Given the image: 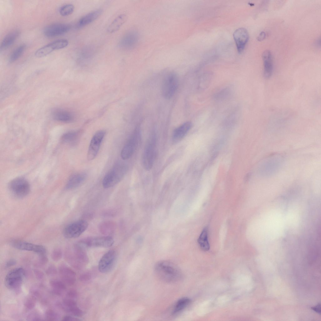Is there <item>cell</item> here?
<instances>
[{
    "label": "cell",
    "mask_w": 321,
    "mask_h": 321,
    "mask_svg": "<svg viewBox=\"0 0 321 321\" xmlns=\"http://www.w3.org/2000/svg\"><path fill=\"white\" fill-rule=\"evenodd\" d=\"M157 276L162 281L167 282H174L182 278V272L173 263L167 261L158 262L155 267Z\"/></svg>",
    "instance_id": "1"
},
{
    "label": "cell",
    "mask_w": 321,
    "mask_h": 321,
    "mask_svg": "<svg viewBox=\"0 0 321 321\" xmlns=\"http://www.w3.org/2000/svg\"><path fill=\"white\" fill-rule=\"evenodd\" d=\"M156 154V137L153 132L147 141L143 154L142 165L145 170L149 171L152 168Z\"/></svg>",
    "instance_id": "2"
},
{
    "label": "cell",
    "mask_w": 321,
    "mask_h": 321,
    "mask_svg": "<svg viewBox=\"0 0 321 321\" xmlns=\"http://www.w3.org/2000/svg\"><path fill=\"white\" fill-rule=\"evenodd\" d=\"M127 170V167L120 163L116 164L106 174L103 181L104 188H108L114 186L123 177Z\"/></svg>",
    "instance_id": "3"
},
{
    "label": "cell",
    "mask_w": 321,
    "mask_h": 321,
    "mask_svg": "<svg viewBox=\"0 0 321 321\" xmlns=\"http://www.w3.org/2000/svg\"><path fill=\"white\" fill-rule=\"evenodd\" d=\"M25 275L24 269L18 267L10 270L4 279L5 286L11 290H17L21 286Z\"/></svg>",
    "instance_id": "4"
},
{
    "label": "cell",
    "mask_w": 321,
    "mask_h": 321,
    "mask_svg": "<svg viewBox=\"0 0 321 321\" xmlns=\"http://www.w3.org/2000/svg\"><path fill=\"white\" fill-rule=\"evenodd\" d=\"M141 138L140 129L137 127L121 150L120 155L123 160H127L131 156L139 144Z\"/></svg>",
    "instance_id": "5"
},
{
    "label": "cell",
    "mask_w": 321,
    "mask_h": 321,
    "mask_svg": "<svg viewBox=\"0 0 321 321\" xmlns=\"http://www.w3.org/2000/svg\"><path fill=\"white\" fill-rule=\"evenodd\" d=\"M178 79L176 74L171 72L164 78L161 86V92L163 97L171 98L175 94L178 87Z\"/></svg>",
    "instance_id": "6"
},
{
    "label": "cell",
    "mask_w": 321,
    "mask_h": 321,
    "mask_svg": "<svg viewBox=\"0 0 321 321\" xmlns=\"http://www.w3.org/2000/svg\"><path fill=\"white\" fill-rule=\"evenodd\" d=\"M9 188L15 197L22 198L27 196L30 190V186L25 179L18 178L12 181L9 184Z\"/></svg>",
    "instance_id": "7"
},
{
    "label": "cell",
    "mask_w": 321,
    "mask_h": 321,
    "mask_svg": "<svg viewBox=\"0 0 321 321\" xmlns=\"http://www.w3.org/2000/svg\"><path fill=\"white\" fill-rule=\"evenodd\" d=\"M88 224L84 220L74 222L67 225L63 231L64 236L67 239L78 237L87 229Z\"/></svg>",
    "instance_id": "8"
},
{
    "label": "cell",
    "mask_w": 321,
    "mask_h": 321,
    "mask_svg": "<svg viewBox=\"0 0 321 321\" xmlns=\"http://www.w3.org/2000/svg\"><path fill=\"white\" fill-rule=\"evenodd\" d=\"M117 255L114 250H110L105 253L100 260L98 264L99 271L103 273L110 272L116 264Z\"/></svg>",
    "instance_id": "9"
},
{
    "label": "cell",
    "mask_w": 321,
    "mask_h": 321,
    "mask_svg": "<svg viewBox=\"0 0 321 321\" xmlns=\"http://www.w3.org/2000/svg\"><path fill=\"white\" fill-rule=\"evenodd\" d=\"M114 242L113 239L109 236H103L87 238L81 240L79 243L88 247H109Z\"/></svg>",
    "instance_id": "10"
},
{
    "label": "cell",
    "mask_w": 321,
    "mask_h": 321,
    "mask_svg": "<svg viewBox=\"0 0 321 321\" xmlns=\"http://www.w3.org/2000/svg\"><path fill=\"white\" fill-rule=\"evenodd\" d=\"M105 134L103 130H100L94 134L91 141L87 154L88 160L94 159L98 153L101 143Z\"/></svg>",
    "instance_id": "11"
},
{
    "label": "cell",
    "mask_w": 321,
    "mask_h": 321,
    "mask_svg": "<svg viewBox=\"0 0 321 321\" xmlns=\"http://www.w3.org/2000/svg\"><path fill=\"white\" fill-rule=\"evenodd\" d=\"M71 28V26L68 24L54 23L46 26L44 29L43 33L47 37H55L67 33Z\"/></svg>",
    "instance_id": "12"
},
{
    "label": "cell",
    "mask_w": 321,
    "mask_h": 321,
    "mask_svg": "<svg viewBox=\"0 0 321 321\" xmlns=\"http://www.w3.org/2000/svg\"><path fill=\"white\" fill-rule=\"evenodd\" d=\"M14 248L21 250L33 251L40 255H45L46 250L44 247L20 240H14L11 242Z\"/></svg>",
    "instance_id": "13"
},
{
    "label": "cell",
    "mask_w": 321,
    "mask_h": 321,
    "mask_svg": "<svg viewBox=\"0 0 321 321\" xmlns=\"http://www.w3.org/2000/svg\"><path fill=\"white\" fill-rule=\"evenodd\" d=\"M233 35L238 51L240 53L244 50L248 41V32L245 28H240L234 31Z\"/></svg>",
    "instance_id": "14"
},
{
    "label": "cell",
    "mask_w": 321,
    "mask_h": 321,
    "mask_svg": "<svg viewBox=\"0 0 321 321\" xmlns=\"http://www.w3.org/2000/svg\"><path fill=\"white\" fill-rule=\"evenodd\" d=\"M139 40V35L134 31H129L121 39L119 46L122 48L130 50L135 47Z\"/></svg>",
    "instance_id": "15"
},
{
    "label": "cell",
    "mask_w": 321,
    "mask_h": 321,
    "mask_svg": "<svg viewBox=\"0 0 321 321\" xmlns=\"http://www.w3.org/2000/svg\"><path fill=\"white\" fill-rule=\"evenodd\" d=\"M59 271L62 282L65 284L71 286L75 283L76 274L70 267L66 264H61L59 267Z\"/></svg>",
    "instance_id": "16"
},
{
    "label": "cell",
    "mask_w": 321,
    "mask_h": 321,
    "mask_svg": "<svg viewBox=\"0 0 321 321\" xmlns=\"http://www.w3.org/2000/svg\"><path fill=\"white\" fill-rule=\"evenodd\" d=\"M192 126V123L187 121L182 124L173 131L172 137L173 143H176L181 141L186 135Z\"/></svg>",
    "instance_id": "17"
},
{
    "label": "cell",
    "mask_w": 321,
    "mask_h": 321,
    "mask_svg": "<svg viewBox=\"0 0 321 321\" xmlns=\"http://www.w3.org/2000/svg\"><path fill=\"white\" fill-rule=\"evenodd\" d=\"M262 57L264 64V74L265 77L269 78L271 76L273 68L272 55L271 52L267 50L263 53Z\"/></svg>",
    "instance_id": "18"
},
{
    "label": "cell",
    "mask_w": 321,
    "mask_h": 321,
    "mask_svg": "<svg viewBox=\"0 0 321 321\" xmlns=\"http://www.w3.org/2000/svg\"><path fill=\"white\" fill-rule=\"evenodd\" d=\"M51 114L54 119L59 121L70 122L74 119V116L71 112L62 109H55Z\"/></svg>",
    "instance_id": "19"
},
{
    "label": "cell",
    "mask_w": 321,
    "mask_h": 321,
    "mask_svg": "<svg viewBox=\"0 0 321 321\" xmlns=\"http://www.w3.org/2000/svg\"><path fill=\"white\" fill-rule=\"evenodd\" d=\"M86 177V174L84 173H77L72 175L67 182L66 188L70 189L79 186L85 180Z\"/></svg>",
    "instance_id": "20"
},
{
    "label": "cell",
    "mask_w": 321,
    "mask_h": 321,
    "mask_svg": "<svg viewBox=\"0 0 321 321\" xmlns=\"http://www.w3.org/2000/svg\"><path fill=\"white\" fill-rule=\"evenodd\" d=\"M20 32L15 30L7 34L3 39L0 45L1 51L6 50L14 42L19 36Z\"/></svg>",
    "instance_id": "21"
},
{
    "label": "cell",
    "mask_w": 321,
    "mask_h": 321,
    "mask_svg": "<svg viewBox=\"0 0 321 321\" xmlns=\"http://www.w3.org/2000/svg\"><path fill=\"white\" fill-rule=\"evenodd\" d=\"M102 12V9H98L87 14L80 18L78 25L80 26H83L88 24L97 19Z\"/></svg>",
    "instance_id": "22"
},
{
    "label": "cell",
    "mask_w": 321,
    "mask_h": 321,
    "mask_svg": "<svg viewBox=\"0 0 321 321\" xmlns=\"http://www.w3.org/2000/svg\"><path fill=\"white\" fill-rule=\"evenodd\" d=\"M197 242L201 249L204 251H208L210 249L208 239V229L205 227L202 230L198 239Z\"/></svg>",
    "instance_id": "23"
},
{
    "label": "cell",
    "mask_w": 321,
    "mask_h": 321,
    "mask_svg": "<svg viewBox=\"0 0 321 321\" xmlns=\"http://www.w3.org/2000/svg\"><path fill=\"white\" fill-rule=\"evenodd\" d=\"M55 50H57V49L54 41L37 50L35 52L34 55L37 57H43Z\"/></svg>",
    "instance_id": "24"
},
{
    "label": "cell",
    "mask_w": 321,
    "mask_h": 321,
    "mask_svg": "<svg viewBox=\"0 0 321 321\" xmlns=\"http://www.w3.org/2000/svg\"><path fill=\"white\" fill-rule=\"evenodd\" d=\"M126 16L121 14L116 18L108 28V31L110 33L115 32L119 29L126 20Z\"/></svg>",
    "instance_id": "25"
},
{
    "label": "cell",
    "mask_w": 321,
    "mask_h": 321,
    "mask_svg": "<svg viewBox=\"0 0 321 321\" xmlns=\"http://www.w3.org/2000/svg\"><path fill=\"white\" fill-rule=\"evenodd\" d=\"M191 302L190 299L187 297L180 298L176 303L172 314L176 315L180 313L189 305Z\"/></svg>",
    "instance_id": "26"
},
{
    "label": "cell",
    "mask_w": 321,
    "mask_h": 321,
    "mask_svg": "<svg viewBox=\"0 0 321 321\" xmlns=\"http://www.w3.org/2000/svg\"><path fill=\"white\" fill-rule=\"evenodd\" d=\"M50 284L52 289L53 292L57 295H61L66 289L65 284L59 280H51L50 282Z\"/></svg>",
    "instance_id": "27"
},
{
    "label": "cell",
    "mask_w": 321,
    "mask_h": 321,
    "mask_svg": "<svg viewBox=\"0 0 321 321\" xmlns=\"http://www.w3.org/2000/svg\"><path fill=\"white\" fill-rule=\"evenodd\" d=\"M26 48V45L22 44L16 49L11 54L9 58L10 62H14L18 59L22 55Z\"/></svg>",
    "instance_id": "28"
},
{
    "label": "cell",
    "mask_w": 321,
    "mask_h": 321,
    "mask_svg": "<svg viewBox=\"0 0 321 321\" xmlns=\"http://www.w3.org/2000/svg\"><path fill=\"white\" fill-rule=\"evenodd\" d=\"M79 134V131H70L66 133L63 135L62 140L65 143H71L74 142L77 139Z\"/></svg>",
    "instance_id": "29"
},
{
    "label": "cell",
    "mask_w": 321,
    "mask_h": 321,
    "mask_svg": "<svg viewBox=\"0 0 321 321\" xmlns=\"http://www.w3.org/2000/svg\"><path fill=\"white\" fill-rule=\"evenodd\" d=\"M74 7L72 4H67L62 6L59 10L60 14L66 16L71 14L74 11Z\"/></svg>",
    "instance_id": "30"
},
{
    "label": "cell",
    "mask_w": 321,
    "mask_h": 321,
    "mask_svg": "<svg viewBox=\"0 0 321 321\" xmlns=\"http://www.w3.org/2000/svg\"><path fill=\"white\" fill-rule=\"evenodd\" d=\"M37 296L35 294L32 293L31 296L29 297L26 299L24 303V306L27 309L30 310L34 308L36 303Z\"/></svg>",
    "instance_id": "31"
},
{
    "label": "cell",
    "mask_w": 321,
    "mask_h": 321,
    "mask_svg": "<svg viewBox=\"0 0 321 321\" xmlns=\"http://www.w3.org/2000/svg\"><path fill=\"white\" fill-rule=\"evenodd\" d=\"M45 318L48 321H57L59 319V316L54 311L49 309L45 312Z\"/></svg>",
    "instance_id": "32"
},
{
    "label": "cell",
    "mask_w": 321,
    "mask_h": 321,
    "mask_svg": "<svg viewBox=\"0 0 321 321\" xmlns=\"http://www.w3.org/2000/svg\"><path fill=\"white\" fill-rule=\"evenodd\" d=\"M62 253L59 249H56L54 250L51 254V258L55 261L59 260L62 257Z\"/></svg>",
    "instance_id": "33"
},
{
    "label": "cell",
    "mask_w": 321,
    "mask_h": 321,
    "mask_svg": "<svg viewBox=\"0 0 321 321\" xmlns=\"http://www.w3.org/2000/svg\"><path fill=\"white\" fill-rule=\"evenodd\" d=\"M91 278V275L89 272H85L82 274L80 276L79 279L81 281L87 282L90 280Z\"/></svg>",
    "instance_id": "34"
},
{
    "label": "cell",
    "mask_w": 321,
    "mask_h": 321,
    "mask_svg": "<svg viewBox=\"0 0 321 321\" xmlns=\"http://www.w3.org/2000/svg\"><path fill=\"white\" fill-rule=\"evenodd\" d=\"M206 76L201 78V87H206L209 84L212 78L209 77V76Z\"/></svg>",
    "instance_id": "35"
},
{
    "label": "cell",
    "mask_w": 321,
    "mask_h": 321,
    "mask_svg": "<svg viewBox=\"0 0 321 321\" xmlns=\"http://www.w3.org/2000/svg\"><path fill=\"white\" fill-rule=\"evenodd\" d=\"M57 270L55 267L53 266H49L46 270V273L48 275L53 276L56 274Z\"/></svg>",
    "instance_id": "36"
},
{
    "label": "cell",
    "mask_w": 321,
    "mask_h": 321,
    "mask_svg": "<svg viewBox=\"0 0 321 321\" xmlns=\"http://www.w3.org/2000/svg\"><path fill=\"white\" fill-rule=\"evenodd\" d=\"M48 260L47 258L45 255H41L37 264L39 266H43L47 263Z\"/></svg>",
    "instance_id": "37"
},
{
    "label": "cell",
    "mask_w": 321,
    "mask_h": 321,
    "mask_svg": "<svg viewBox=\"0 0 321 321\" xmlns=\"http://www.w3.org/2000/svg\"><path fill=\"white\" fill-rule=\"evenodd\" d=\"M66 296L68 298L73 299L76 297L77 292L74 290H70L67 292Z\"/></svg>",
    "instance_id": "38"
},
{
    "label": "cell",
    "mask_w": 321,
    "mask_h": 321,
    "mask_svg": "<svg viewBox=\"0 0 321 321\" xmlns=\"http://www.w3.org/2000/svg\"><path fill=\"white\" fill-rule=\"evenodd\" d=\"M62 320L64 321H78L80 320L77 318L73 317L72 316H66L62 318Z\"/></svg>",
    "instance_id": "39"
},
{
    "label": "cell",
    "mask_w": 321,
    "mask_h": 321,
    "mask_svg": "<svg viewBox=\"0 0 321 321\" xmlns=\"http://www.w3.org/2000/svg\"><path fill=\"white\" fill-rule=\"evenodd\" d=\"M16 263V261L14 259H10L8 260L5 264V267L6 268H9L15 265Z\"/></svg>",
    "instance_id": "40"
},
{
    "label": "cell",
    "mask_w": 321,
    "mask_h": 321,
    "mask_svg": "<svg viewBox=\"0 0 321 321\" xmlns=\"http://www.w3.org/2000/svg\"><path fill=\"white\" fill-rule=\"evenodd\" d=\"M34 272L36 277L38 279L40 280L43 278L44 274L41 271L38 270H35L34 271Z\"/></svg>",
    "instance_id": "41"
},
{
    "label": "cell",
    "mask_w": 321,
    "mask_h": 321,
    "mask_svg": "<svg viewBox=\"0 0 321 321\" xmlns=\"http://www.w3.org/2000/svg\"><path fill=\"white\" fill-rule=\"evenodd\" d=\"M312 309L318 313H320V305L318 304L315 307H313Z\"/></svg>",
    "instance_id": "42"
},
{
    "label": "cell",
    "mask_w": 321,
    "mask_h": 321,
    "mask_svg": "<svg viewBox=\"0 0 321 321\" xmlns=\"http://www.w3.org/2000/svg\"><path fill=\"white\" fill-rule=\"evenodd\" d=\"M265 33L264 32H261L260 33V34H259V36H258V39L259 40H260V41L264 39V38L265 37Z\"/></svg>",
    "instance_id": "43"
}]
</instances>
